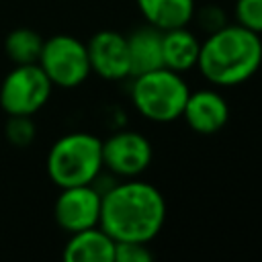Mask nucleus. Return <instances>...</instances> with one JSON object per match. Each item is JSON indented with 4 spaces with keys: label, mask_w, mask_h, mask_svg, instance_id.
Returning a JSON list of instances; mask_svg holds the SVG:
<instances>
[{
    "label": "nucleus",
    "mask_w": 262,
    "mask_h": 262,
    "mask_svg": "<svg viewBox=\"0 0 262 262\" xmlns=\"http://www.w3.org/2000/svg\"><path fill=\"white\" fill-rule=\"evenodd\" d=\"M151 162L154 143L141 131L121 127L102 139V166L119 180L139 178L149 170Z\"/></svg>",
    "instance_id": "0eeeda50"
},
{
    "label": "nucleus",
    "mask_w": 262,
    "mask_h": 262,
    "mask_svg": "<svg viewBox=\"0 0 262 262\" xmlns=\"http://www.w3.org/2000/svg\"><path fill=\"white\" fill-rule=\"evenodd\" d=\"M66 262H115V239L100 227L70 233L63 246Z\"/></svg>",
    "instance_id": "f8f14e48"
},
{
    "label": "nucleus",
    "mask_w": 262,
    "mask_h": 262,
    "mask_svg": "<svg viewBox=\"0 0 262 262\" xmlns=\"http://www.w3.org/2000/svg\"><path fill=\"white\" fill-rule=\"evenodd\" d=\"M192 23L196 25V31L201 35H209V33H215L217 29L225 27L229 23V16H227L223 6L215 4V2H209V4H203V6L196 4Z\"/></svg>",
    "instance_id": "f3484780"
},
{
    "label": "nucleus",
    "mask_w": 262,
    "mask_h": 262,
    "mask_svg": "<svg viewBox=\"0 0 262 262\" xmlns=\"http://www.w3.org/2000/svg\"><path fill=\"white\" fill-rule=\"evenodd\" d=\"M260 72H262V66H260Z\"/></svg>",
    "instance_id": "aec40b11"
},
{
    "label": "nucleus",
    "mask_w": 262,
    "mask_h": 262,
    "mask_svg": "<svg viewBox=\"0 0 262 262\" xmlns=\"http://www.w3.org/2000/svg\"><path fill=\"white\" fill-rule=\"evenodd\" d=\"M154 252L145 242H115V262H151Z\"/></svg>",
    "instance_id": "6ab92c4d"
},
{
    "label": "nucleus",
    "mask_w": 262,
    "mask_h": 262,
    "mask_svg": "<svg viewBox=\"0 0 262 262\" xmlns=\"http://www.w3.org/2000/svg\"><path fill=\"white\" fill-rule=\"evenodd\" d=\"M229 117L231 106L221 88L203 86L188 92L180 119L196 135H215L229 123Z\"/></svg>",
    "instance_id": "9d476101"
},
{
    "label": "nucleus",
    "mask_w": 262,
    "mask_h": 262,
    "mask_svg": "<svg viewBox=\"0 0 262 262\" xmlns=\"http://www.w3.org/2000/svg\"><path fill=\"white\" fill-rule=\"evenodd\" d=\"M90 72L106 82H123L131 78V59L127 47V35L115 29L96 31L88 41Z\"/></svg>",
    "instance_id": "6e6552de"
},
{
    "label": "nucleus",
    "mask_w": 262,
    "mask_h": 262,
    "mask_svg": "<svg viewBox=\"0 0 262 262\" xmlns=\"http://www.w3.org/2000/svg\"><path fill=\"white\" fill-rule=\"evenodd\" d=\"M129 100L135 113L156 125H168L182 117L190 86L184 74L156 68L129 78Z\"/></svg>",
    "instance_id": "7ed1b4c3"
},
{
    "label": "nucleus",
    "mask_w": 262,
    "mask_h": 262,
    "mask_svg": "<svg viewBox=\"0 0 262 262\" xmlns=\"http://www.w3.org/2000/svg\"><path fill=\"white\" fill-rule=\"evenodd\" d=\"M233 23L262 37V0H233Z\"/></svg>",
    "instance_id": "a211bd4d"
},
{
    "label": "nucleus",
    "mask_w": 262,
    "mask_h": 262,
    "mask_svg": "<svg viewBox=\"0 0 262 262\" xmlns=\"http://www.w3.org/2000/svg\"><path fill=\"white\" fill-rule=\"evenodd\" d=\"M53 92V84L39 63L14 66L0 84V106L6 115H35Z\"/></svg>",
    "instance_id": "423d86ee"
},
{
    "label": "nucleus",
    "mask_w": 262,
    "mask_h": 262,
    "mask_svg": "<svg viewBox=\"0 0 262 262\" xmlns=\"http://www.w3.org/2000/svg\"><path fill=\"white\" fill-rule=\"evenodd\" d=\"M143 23L168 31L192 23L196 0H135Z\"/></svg>",
    "instance_id": "ddd939ff"
},
{
    "label": "nucleus",
    "mask_w": 262,
    "mask_h": 262,
    "mask_svg": "<svg viewBox=\"0 0 262 262\" xmlns=\"http://www.w3.org/2000/svg\"><path fill=\"white\" fill-rule=\"evenodd\" d=\"M37 127L31 115H8L4 123V137L12 147H29L35 141Z\"/></svg>",
    "instance_id": "dca6fc26"
},
{
    "label": "nucleus",
    "mask_w": 262,
    "mask_h": 262,
    "mask_svg": "<svg viewBox=\"0 0 262 262\" xmlns=\"http://www.w3.org/2000/svg\"><path fill=\"white\" fill-rule=\"evenodd\" d=\"M201 35L186 27H176L162 31V61L164 68L178 74H188L196 70L201 53Z\"/></svg>",
    "instance_id": "9b49d317"
},
{
    "label": "nucleus",
    "mask_w": 262,
    "mask_h": 262,
    "mask_svg": "<svg viewBox=\"0 0 262 262\" xmlns=\"http://www.w3.org/2000/svg\"><path fill=\"white\" fill-rule=\"evenodd\" d=\"M37 63L53 86L66 90L82 86L92 74L86 43L68 33H57L45 39Z\"/></svg>",
    "instance_id": "39448f33"
},
{
    "label": "nucleus",
    "mask_w": 262,
    "mask_h": 262,
    "mask_svg": "<svg viewBox=\"0 0 262 262\" xmlns=\"http://www.w3.org/2000/svg\"><path fill=\"white\" fill-rule=\"evenodd\" d=\"M262 66V37L250 29L227 23L215 33L203 35L196 70L215 88H235L250 82Z\"/></svg>",
    "instance_id": "f03ea898"
},
{
    "label": "nucleus",
    "mask_w": 262,
    "mask_h": 262,
    "mask_svg": "<svg viewBox=\"0 0 262 262\" xmlns=\"http://www.w3.org/2000/svg\"><path fill=\"white\" fill-rule=\"evenodd\" d=\"M43 37L29 27H18L10 31L4 39V53L14 66L20 63H37L41 49H43Z\"/></svg>",
    "instance_id": "2eb2a0df"
},
{
    "label": "nucleus",
    "mask_w": 262,
    "mask_h": 262,
    "mask_svg": "<svg viewBox=\"0 0 262 262\" xmlns=\"http://www.w3.org/2000/svg\"><path fill=\"white\" fill-rule=\"evenodd\" d=\"M129 59H131V76L143 74L156 68H162V31L143 23L127 35Z\"/></svg>",
    "instance_id": "4468645a"
},
{
    "label": "nucleus",
    "mask_w": 262,
    "mask_h": 262,
    "mask_svg": "<svg viewBox=\"0 0 262 262\" xmlns=\"http://www.w3.org/2000/svg\"><path fill=\"white\" fill-rule=\"evenodd\" d=\"M49 180L59 186L92 184L104 170L102 139L88 131H72L53 141L45 160Z\"/></svg>",
    "instance_id": "20e7f679"
},
{
    "label": "nucleus",
    "mask_w": 262,
    "mask_h": 262,
    "mask_svg": "<svg viewBox=\"0 0 262 262\" xmlns=\"http://www.w3.org/2000/svg\"><path fill=\"white\" fill-rule=\"evenodd\" d=\"M100 205H102V194L94 188V184L66 186L59 188V194L53 205V217L55 223L70 235L74 231H82L98 225Z\"/></svg>",
    "instance_id": "1a4fd4ad"
},
{
    "label": "nucleus",
    "mask_w": 262,
    "mask_h": 262,
    "mask_svg": "<svg viewBox=\"0 0 262 262\" xmlns=\"http://www.w3.org/2000/svg\"><path fill=\"white\" fill-rule=\"evenodd\" d=\"M168 203L164 192L139 178L117 180L104 194L98 225L115 242L151 244L164 229Z\"/></svg>",
    "instance_id": "f257e3e1"
}]
</instances>
